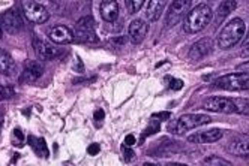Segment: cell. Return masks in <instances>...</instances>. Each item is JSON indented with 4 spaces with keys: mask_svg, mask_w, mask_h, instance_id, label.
<instances>
[{
    "mask_svg": "<svg viewBox=\"0 0 249 166\" xmlns=\"http://www.w3.org/2000/svg\"><path fill=\"white\" fill-rule=\"evenodd\" d=\"M212 18H213L212 8L206 3H200L186 14L185 23H183V30L186 33H191V34L198 33L210 24Z\"/></svg>",
    "mask_w": 249,
    "mask_h": 166,
    "instance_id": "cell-1",
    "label": "cell"
},
{
    "mask_svg": "<svg viewBox=\"0 0 249 166\" xmlns=\"http://www.w3.org/2000/svg\"><path fill=\"white\" fill-rule=\"evenodd\" d=\"M245 30H246V26L242 18H234V20H231L228 24H225V27L221 30V33L218 36V41H216L218 47L221 50L233 48L243 39Z\"/></svg>",
    "mask_w": 249,
    "mask_h": 166,
    "instance_id": "cell-2",
    "label": "cell"
},
{
    "mask_svg": "<svg viewBox=\"0 0 249 166\" xmlns=\"http://www.w3.org/2000/svg\"><path fill=\"white\" fill-rule=\"evenodd\" d=\"M216 88L228 90V91H240L249 88V75L243 72L228 73V75L219 77L213 83Z\"/></svg>",
    "mask_w": 249,
    "mask_h": 166,
    "instance_id": "cell-3",
    "label": "cell"
},
{
    "mask_svg": "<svg viewBox=\"0 0 249 166\" xmlns=\"http://www.w3.org/2000/svg\"><path fill=\"white\" fill-rule=\"evenodd\" d=\"M74 39H78L80 42L86 44H93L98 42V34H96V23L93 17L87 15L75 24L74 29Z\"/></svg>",
    "mask_w": 249,
    "mask_h": 166,
    "instance_id": "cell-4",
    "label": "cell"
},
{
    "mask_svg": "<svg viewBox=\"0 0 249 166\" xmlns=\"http://www.w3.org/2000/svg\"><path fill=\"white\" fill-rule=\"evenodd\" d=\"M210 121H212V118L206 114H185L176 121L174 132L179 133V135H183V133L192 131V129H197V127H201L204 124H209Z\"/></svg>",
    "mask_w": 249,
    "mask_h": 166,
    "instance_id": "cell-5",
    "label": "cell"
},
{
    "mask_svg": "<svg viewBox=\"0 0 249 166\" xmlns=\"http://www.w3.org/2000/svg\"><path fill=\"white\" fill-rule=\"evenodd\" d=\"M23 12L27 20L35 24H42V23L48 21V18H50L48 9L44 5H41L39 2H36V0H24Z\"/></svg>",
    "mask_w": 249,
    "mask_h": 166,
    "instance_id": "cell-6",
    "label": "cell"
},
{
    "mask_svg": "<svg viewBox=\"0 0 249 166\" xmlns=\"http://www.w3.org/2000/svg\"><path fill=\"white\" fill-rule=\"evenodd\" d=\"M191 3L192 0H173L167 12V26L171 27L179 24L191 11Z\"/></svg>",
    "mask_w": 249,
    "mask_h": 166,
    "instance_id": "cell-7",
    "label": "cell"
},
{
    "mask_svg": "<svg viewBox=\"0 0 249 166\" xmlns=\"http://www.w3.org/2000/svg\"><path fill=\"white\" fill-rule=\"evenodd\" d=\"M23 26H24L23 18L17 11L9 9L0 15V27H2V30L8 32L11 34L18 33L23 29Z\"/></svg>",
    "mask_w": 249,
    "mask_h": 166,
    "instance_id": "cell-8",
    "label": "cell"
},
{
    "mask_svg": "<svg viewBox=\"0 0 249 166\" xmlns=\"http://www.w3.org/2000/svg\"><path fill=\"white\" fill-rule=\"evenodd\" d=\"M204 109L207 111H213V113H222V114H233L236 113V106H234V100L228 99V98H209L204 100L203 105Z\"/></svg>",
    "mask_w": 249,
    "mask_h": 166,
    "instance_id": "cell-9",
    "label": "cell"
},
{
    "mask_svg": "<svg viewBox=\"0 0 249 166\" xmlns=\"http://www.w3.org/2000/svg\"><path fill=\"white\" fill-rule=\"evenodd\" d=\"M227 150L236 157H249V135L240 133L230 141Z\"/></svg>",
    "mask_w": 249,
    "mask_h": 166,
    "instance_id": "cell-10",
    "label": "cell"
},
{
    "mask_svg": "<svg viewBox=\"0 0 249 166\" xmlns=\"http://www.w3.org/2000/svg\"><path fill=\"white\" fill-rule=\"evenodd\" d=\"M213 48H215V42L210 38H203L191 47L189 57L192 60H201L203 57H206V55H209L213 51Z\"/></svg>",
    "mask_w": 249,
    "mask_h": 166,
    "instance_id": "cell-11",
    "label": "cell"
},
{
    "mask_svg": "<svg viewBox=\"0 0 249 166\" xmlns=\"http://www.w3.org/2000/svg\"><path fill=\"white\" fill-rule=\"evenodd\" d=\"M33 47H35V51H36L38 57L41 60H54L56 57L62 54V50L53 47L41 39H33Z\"/></svg>",
    "mask_w": 249,
    "mask_h": 166,
    "instance_id": "cell-12",
    "label": "cell"
},
{
    "mask_svg": "<svg viewBox=\"0 0 249 166\" xmlns=\"http://www.w3.org/2000/svg\"><path fill=\"white\" fill-rule=\"evenodd\" d=\"M48 38L57 45H66L74 41V32L66 26H54L50 30Z\"/></svg>",
    "mask_w": 249,
    "mask_h": 166,
    "instance_id": "cell-13",
    "label": "cell"
},
{
    "mask_svg": "<svg viewBox=\"0 0 249 166\" xmlns=\"http://www.w3.org/2000/svg\"><path fill=\"white\" fill-rule=\"evenodd\" d=\"M149 32V26L144 20H140V18H137V20H134L131 24H129V32H128V36L132 44H141L144 41L146 34Z\"/></svg>",
    "mask_w": 249,
    "mask_h": 166,
    "instance_id": "cell-14",
    "label": "cell"
},
{
    "mask_svg": "<svg viewBox=\"0 0 249 166\" xmlns=\"http://www.w3.org/2000/svg\"><path fill=\"white\" fill-rule=\"evenodd\" d=\"M224 136V132L221 129H210V131H204V132H198L192 136L188 138L189 142L194 144H212V142H216Z\"/></svg>",
    "mask_w": 249,
    "mask_h": 166,
    "instance_id": "cell-15",
    "label": "cell"
},
{
    "mask_svg": "<svg viewBox=\"0 0 249 166\" xmlns=\"http://www.w3.org/2000/svg\"><path fill=\"white\" fill-rule=\"evenodd\" d=\"M101 17L107 23H114L119 18V3L117 0H102L99 6Z\"/></svg>",
    "mask_w": 249,
    "mask_h": 166,
    "instance_id": "cell-16",
    "label": "cell"
},
{
    "mask_svg": "<svg viewBox=\"0 0 249 166\" xmlns=\"http://www.w3.org/2000/svg\"><path fill=\"white\" fill-rule=\"evenodd\" d=\"M42 73H44V65L38 60H30L26 63V67L23 72V80L33 83V81L39 80L42 77Z\"/></svg>",
    "mask_w": 249,
    "mask_h": 166,
    "instance_id": "cell-17",
    "label": "cell"
},
{
    "mask_svg": "<svg viewBox=\"0 0 249 166\" xmlns=\"http://www.w3.org/2000/svg\"><path fill=\"white\" fill-rule=\"evenodd\" d=\"M167 5V0H149V5L146 9V17L149 21H156L161 14L164 12V8Z\"/></svg>",
    "mask_w": 249,
    "mask_h": 166,
    "instance_id": "cell-18",
    "label": "cell"
},
{
    "mask_svg": "<svg viewBox=\"0 0 249 166\" xmlns=\"http://www.w3.org/2000/svg\"><path fill=\"white\" fill-rule=\"evenodd\" d=\"M236 8H237L236 0H224V2L219 5L218 11H216V23L221 24L231 12L236 11Z\"/></svg>",
    "mask_w": 249,
    "mask_h": 166,
    "instance_id": "cell-19",
    "label": "cell"
},
{
    "mask_svg": "<svg viewBox=\"0 0 249 166\" xmlns=\"http://www.w3.org/2000/svg\"><path fill=\"white\" fill-rule=\"evenodd\" d=\"M14 70H15L14 59L5 50L0 48V72L5 73V75H11V73H14Z\"/></svg>",
    "mask_w": 249,
    "mask_h": 166,
    "instance_id": "cell-20",
    "label": "cell"
},
{
    "mask_svg": "<svg viewBox=\"0 0 249 166\" xmlns=\"http://www.w3.org/2000/svg\"><path fill=\"white\" fill-rule=\"evenodd\" d=\"M233 100H234V106H236L237 114L249 116V100H246V99H233Z\"/></svg>",
    "mask_w": 249,
    "mask_h": 166,
    "instance_id": "cell-21",
    "label": "cell"
},
{
    "mask_svg": "<svg viewBox=\"0 0 249 166\" xmlns=\"http://www.w3.org/2000/svg\"><path fill=\"white\" fill-rule=\"evenodd\" d=\"M32 145H33L35 151H36L41 157H48V149H47V144L42 138H38L36 142L32 144Z\"/></svg>",
    "mask_w": 249,
    "mask_h": 166,
    "instance_id": "cell-22",
    "label": "cell"
},
{
    "mask_svg": "<svg viewBox=\"0 0 249 166\" xmlns=\"http://www.w3.org/2000/svg\"><path fill=\"white\" fill-rule=\"evenodd\" d=\"M126 3V8L129 11V14H137L144 5V0H124Z\"/></svg>",
    "mask_w": 249,
    "mask_h": 166,
    "instance_id": "cell-23",
    "label": "cell"
},
{
    "mask_svg": "<svg viewBox=\"0 0 249 166\" xmlns=\"http://www.w3.org/2000/svg\"><path fill=\"white\" fill-rule=\"evenodd\" d=\"M203 165H213V166H230L231 163L228 160H224V159H219L216 156H212L209 159H204L203 160Z\"/></svg>",
    "mask_w": 249,
    "mask_h": 166,
    "instance_id": "cell-24",
    "label": "cell"
},
{
    "mask_svg": "<svg viewBox=\"0 0 249 166\" xmlns=\"http://www.w3.org/2000/svg\"><path fill=\"white\" fill-rule=\"evenodd\" d=\"M12 95H14V91L11 88L0 85V100H6V99L12 98Z\"/></svg>",
    "mask_w": 249,
    "mask_h": 166,
    "instance_id": "cell-25",
    "label": "cell"
},
{
    "mask_svg": "<svg viewBox=\"0 0 249 166\" xmlns=\"http://www.w3.org/2000/svg\"><path fill=\"white\" fill-rule=\"evenodd\" d=\"M159 131V124L158 123H155V121H152V124L147 127V131L143 133V136H149V135H153L155 132H158Z\"/></svg>",
    "mask_w": 249,
    "mask_h": 166,
    "instance_id": "cell-26",
    "label": "cell"
},
{
    "mask_svg": "<svg viewBox=\"0 0 249 166\" xmlns=\"http://www.w3.org/2000/svg\"><path fill=\"white\" fill-rule=\"evenodd\" d=\"M99 150H101V149H99V145H98V144H90V145L87 147V153L90 154V156H96V154L99 153Z\"/></svg>",
    "mask_w": 249,
    "mask_h": 166,
    "instance_id": "cell-27",
    "label": "cell"
},
{
    "mask_svg": "<svg viewBox=\"0 0 249 166\" xmlns=\"http://www.w3.org/2000/svg\"><path fill=\"white\" fill-rule=\"evenodd\" d=\"M236 70L237 72H243V73H248L249 75V60H246L245 63H240L236 66Z\"/></svg>",
    "mask_w": 249,
    "mask_h": 166,
    "instance_id": "cell-28",
    "label": "cell"
},
{
    "mask_svg": "<svg viewBox=\"0 0 249 166\" xmlns=\"http://www.w3.org/2000/svg\"><path fill=\"white\" fill-rule=\"evenodd\" d=\"M135 157V154H134V151L132 150H129L126 145H124V162H131L132 159Z\"/></svg>",
    "mask_w": 249,
    "mask_h": 166,
    "instance_id": "cell-29",
    "label": "cell"
},
{
    "mask_svg": "<svg viewBox=\"0 0 249 166\" xmlns=\"http://www.w3.org/2000/svg\"><path fill=\"white\" fill-rule=\"evenodd\" d=\"M102 120H104V111L102 109H98L95 113V123L98 121V126L102 124Z\"/></svg>",
    "mask_w": 249,
    "mask_h": 166,
    "instance_id": "cell-30",
    "label": "cell"
},
{
    "mask_svg": "<svg viewBox=\"0 0 249 166\" xmlns=\"http://www.w3.org/2000/svg\"><path fill=\"white\" fill-rule=\"evenodd\" d=\"M14 135H15V138H17V139H18V142H17V145H23L24 138H23V135H21V131H20V129H15Z\"/></svg>",
    "mask_w": 249,
    "mask_h": 166,
    "instance_id": "cell-31",
    "label": "cell"
},
{
    "mask_svg": "<svg viewBox=\"0 0 249 166\" xmlns=\"http://www.w3.org/2000/svg\"><path fill=\"white\" fill-rule=\"evenodd\" d=\"M135 144V136L134 135H128L126 138H124V145L126 147H132Z\"/></svg>",
    "mask_w": 249,
    "mask_h": 166,
    "instance_id": "cell-32",
    "label": "cell"
},
{
    "mask_svg": "<svg viewBox=\"0 0 249 166\" xmlns=\"http://www.w3.org/2000/svg\"><path fill=\"white\" fill-rule=\"evenodd\" d=\"M173 90H179V88H182L183 87V83L182 81H179V80H173V84L170 85Z\"/></svg>",
    "mask_w": 249,
    "mask_h": 166,
    "instance_id": "cell-33",
    "label": "cell"
},
{
    "mask_svg": "<svg viewBox=\"0 0 249 166\" xmlns=\"http://www.w3.org/2000/svg\"><path fill=\"white\" fill-rule=\"evenodd\" d=\"M242 57L243 59H249V44L245 47V50L242 51Z\"/></svg>",
    "mask_w": 249,
    "mask_h": 166,
    "instance_id": "cell-34",
    "label": "cell"
},
{
    "mask_svg": "<svg viewBox=\"0 0 249 166\" xmlns=\"http://www.w3.org/2000/svg\"><path fill=\"white\" fill-rule=\"evenodd\" d=\"M153 117H156V118H170V113H161V114H155Z\"/></svg>",
    "mask_w": 249,
    "mask_h": 166,
    "instance_id": "cell-35",
    "label": "cell"
},
{
    "mask_svg": "<svg viewBox=\"0 0 249 166\" xmlns=\"http://www.w3.org/2000/svg\"><path fill=\"white\" fill-rule=\"evenodd\" d=\"M246 44H249V33H248V38H246Z\"/></svg>",
    "mask_w": 249,
    "mask_h": 166,
    "instance_id": "cell-36",
    "label": "cell"
},
{
    "mask_svg": "<svg viewBox=\"0 0 249 166\" xmlns=\"http://www.w3.org/2000/svg\"><path fill=\"white\" fill-rule=\"evenodd\" d=\"M0 38H2V27H0Z\"/></svg>",
    "mask_w": 249,
    "mask_h": 166,
    "instance_id": "cell-37",
    "label": "cell"
}]
</instances>
